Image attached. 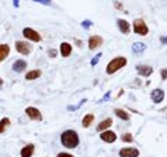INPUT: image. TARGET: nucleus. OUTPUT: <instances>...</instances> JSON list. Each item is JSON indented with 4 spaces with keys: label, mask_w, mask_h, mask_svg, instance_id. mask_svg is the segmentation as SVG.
I'll list each match as a JSON object with an SVG mask.
<instances>
[{
    "label": "nucleus",
    "mask_w": 167,
    "mask_h": 157,
    "mask_svg": "<svg viewBox=\"0 0 167 157\" xmlns=\"http://www.w3.org/2000/svg\"><path fill=\"white\" fill-rule=\"evenodd\" d=\"M61 143L64 147H67V149H74V147L78 146L79 143V138H78V134H77L75 131H73V129H67V131H64L61 134Z\"/></svg>",
    "instance_id": "1"
},
{
    "label": "nucleus",
    "mask_w": 167,
    "mask_h": 157,
    "mask_svg": "<svg viewBox=\"0 0 167 157\" xmlns=\"http://www.w3.org/2000/svg\"><path fill=\"white\" fill-rule=\"evenodd\" d=\"M125 64H127V58L125 57H116V58H113L109 64H107L106 71H107V74L112 75V74H114L116 71H118L120 68H123Z\"/></svg>",
    "instance_id": "2"
},
{
    "label": "nucleus",
    "mask_w": 167,
    "mask_h": 157,
    "mask_svg": "<svg viewBox=\"0 0 167 157\" xmlns=\"http://www.w3.org/2000/svg\"><path fill=\"white\" fill-rule=\"evenodd\" d=\"M134 32H135L136 35H141V36L148 35L149 28L145 24L144 20H135V21H134Z\"/></svg>",
    "instance_id": "3"
},
{
    "label": "nucleus",
    "mask_w": 167,
    "mask_h": 157,
    "mask_svg": "<svg viewBox=\"0 0 167 157\" xmlns=\"http://www.w3.org/2000/svg\"><path fill=\"white\" fill-rule=\"evenodd\" d=\"M22 35L26 38V39L32 40V42H41L42 36L39 35V32H36L35 29L32 28H24L22 29Z\"/></svg>",
    "instance_id": "4"
},
{
    "label": "nucleus",
    "mask_w": 167,
    "mask_h": 157,
    "mask_svg": "<svg viewBox=\"0 0 167 157\" xmlns=\"http://www.w3.org/2000/svg\"><path fill=\"white\" fill-rule=\"evenodd\" d=\"M16 50L18 53H21V54L26 56V54H29V53L32 52V46L29 45L28 42H24V40H17V42H16Z\"/></svg>",
    "instance_id": "5"
},
{
    "label": "nucleus",
    "mask_w": 167,
    "mask_h": 157,
    "mask_svg": "<svg viewBox=\"0 0 167 157\" xmlns=\"http://www.w3.org/2000/svg\"><path fill=\"white\" fill-rule=\"evenodd\" d=\"M25 114L34 121H41L42 120V114H41V111L38 110L36 107H26L25 109Z\"/></svg>",
    "instance_id": "6"
},
{
    "label": "nucleus",
    "mask_w": 167,
    "mask_h": 157,
    "mask_svg": "<svg viewBox=\"0 0 167 157\" xmlns=\"http://www.w3.org/2000/svg\"><path fill=\"white\" fill-rule=\"evenodd\" d=\"M139 150L135 147H124L120 150V157H138Z\"/></svg>",
    "instance_id": "7"
},
{
    "label": "nucleus",
    "mask_w": 167,
    "mask_h": 157,
    "mask_svg": "<svg viewBox=\"0 0 167 157\" xmlns=\"http://www.w3.org/2000/svg\"><path fill=\"white\" fill-rule=\"evenodd\" d=\"M102 43H103V39H102V36H99V35L91 36V38H89V40H88V46H89V49H91V50H93V49H96V47L102 46Z\"/></svg>",
    "instance_id": "8"
},
{
    "label": "nucleus",
    "mask_w": 167,
    "mask_h": 157,
    "mask_svg": "<svg viewBox=\"0 0 167 157\" xmlns=\"http://www.w3.org/2000/svg\"><path fill=\"white\" fill-rule=\"evenodd\" d=\"M100 139H102L103 142H106V143H113V142L117 139V135L113 131H103L102 134H100Z\"/></svg>",
    "instance_id": "9"
},
{
    "label": "nucleus",
    "mask_w": 167,
    "mask_h": 157,
    "mask_svg": "<svg viewBox=\"0 0 167 157\" xmlns=\"http://www.w3.org/2000/svg\"><path fill=\"white\" fill-rule=\"evenodd\" d=\"M150 97H152V102L153 103H160L165 99V92L162 89H153L150 93Z\"/></svg>",
    "instance_id": "10"
},
{
    "label": "nucleus",
    "mask_w": 167,
    "mask_h": 157,
    "mask_svg": "<svg viewBox=\"0 0 167 157\" xmlns=\"http://www.w3.org/2000/svg\"><path fill=\"white\" fill-rule=\"evenodd\" d=\"M34 152H35V145L29 143L21 149V157H32Z\"/></svg>",
    "instance_id": "11"
},
{
    "label": "nucleus",
    "mask_w": 167,
    "mask_h": 157,
    "mask_svg": "<svg viewBox=\"0 0 167 157\" xmlns=\"http://www.w3.org/2000/svg\"><path fill=\"white\" fill-rule=\"evenodd\" d=\"M71 52H73V46H71L70 43L63 42L60 45V53H61L63 57H68V56L71 54Z\"/></svg>",
    "instance_id": "12"
},
{
    "label": "nucleus",
    "mask_w": 167,
    "mask_h": 157,
    "mask_svg": "<svg viewBox=\"0 0 167 157\" xmlns=\"http://www.w3.org/2000/svg\"><path fill=\"white\" fill-rule=\"evenodd\" d=\"M136 71H138L139 75L149 76L152 72H153V68H152L150 66H138V67H136Z\"/></svg>",
    "instance_id": "13"
},
{
    "label": "nucleus",
    "mask_w": 167,
    "mask_h": 157,
    "mask_svg": "<svg viewBox=\"0 0 167 157\" xmlns=\"http://www.w3.org/2000/svg\"><path fill=\"white\" fill-rule=\"evenodd\" d=\"M26 68V61L25 60H17L13 63V70L16 72H22Z\"/></svg>",
    "instance_id": "14"
},
{
    "label": "nucleus",
    "mask_w": 167,
    "mask_h": 157,
    "mask_svg": "<svg viewBox=\"0 0 167 157\" xmlns=\"http://www.w3.org/2000/svg\"><path fill=\"white\" fill-rule=\"evenodd\" d=\"M117 25L123 34H130L131 26H130V24H128V21H125V20H117Z\"/></svg>",
    "instance_id": "15"
},
{
    "label": "nucleus",
    "mask_w": 167,
    "mask_h": 157,
    "mask_svg": "<svg viewBox=\"0 0 167 157\" xmlns=\"http://www.w3.org/2000/svg\"><path fill=\"white\" fill-rule=\"evenodd\" d=\"M112 124H113V120L112 118H106V120H103L102 122L98 125V131L99 132H103V131H107V128H110L112 127Z\"/></svg>",
    "instance_id": "16"
},
{
    "label": "nucleus",
    "mask_w": 167,
    "mask_h": 157,
    "mask_svg": "<svg viewBox=\"0 0 167 157\" xmlns=\"http://www.w3.org/2000/svg\"><path fill=\"white\" fill-rule=\"evenodd\" d=\"M41 75H42L41 70H32V71H28V72L25 74V79H28V81H34V79L39 78Z\"/></svg>",
    "instance_id": "17"
},
{
    "label": "nucleus",
    "mask_w": 167,
    "mask_h": 157,
    "mask_svg": "<svg viewBox=\"0 0 167 157\" xmlns=\"http://www.w3.org/2000/svg\"><path fill=\"white\" fill-rule=\"evenodd\" d=\"M10 54V46L8 45H0V63H2L3 60H4L7 56Z\"/></svg>",
    "instance_id": "18"
},
{
    "label": "nucleus",
    "mask_w": 167,
    "mask_h": 157,
    "mask_svg": "<svg viewBox=\"0 0 167 157\" xmlns=\"http://www.w3.org/2000/svg\"><path fill=\"white\" fill-rule=\"evenodd\" d=\"M93 120H95V115L93 114H86L85 117L82 118V127H84V128H88V127L93 122Z\"/></svg>",
    "instance_id": "19"
},
{
    "label": "nucleus",
    "mask_w": 167,
    "mask_h": 157,
    "mask_svg": "<svg viewBox=\"0 0 167 157\" xmlns=\"http://www.w3.org/2000/svg\"><path fill=\"white\" fill-rule=\"evenodd\" d=\"M114 113H116V115H117V117H120V118H121V120H124V121L130 120V114H128L127 111L121 110V109H116Z\"/></svg>",
    "instance_id": "20"
},
{
    "label": "nucleus",
    "mask_w": 167,
    "mask_h": 157,
    "mask_svg": "<svg viewBox=\"0 0 167 157\" xmlns=\"http://www.w3.org/2000/svg\"><path fill=\"white\" fill-rule=\"evenodd\" d=\"M10 118H3L2 121H0V134H3V132L6 131V128H7L8 125H10Z\"/></svg>",
    "instance_id": "21"
},
{
    "label": "nucleus",
    "mask_w": 167,
    "mask_h": 157,
    "mask_svg": "<svg viewBox=\"0 0 167 157\" xmlns=\"http://www.w3.org/2000/svg\"><path fill=\"white\" fill-rule=\"evenodd\" d=\"M132 50H134V53H142L145 50V45H144V43L136 42V43H134Z\"/></svg>",
    "instance_id": "22"
},
{
    "label": "nucleus",
    "mask_w": 167,
    "mask_h": 157,
    "mask_svg": "<svg viewBox=\"0 0 167 157\" xmlns=\"http://www.w3.org/2000/svg\"><path fill=\"white\" fill-rule=\"evenodd\" d=\"M121 139H123L124 142H132L134 141V138H132V135L131 134H124L123 136H121Z\"/></svg>",
    "instance_id": "23"
},
{
    "label": "nucleus",
    "mask_w": 167,
    "mask_h": 157,
    "mask_svg": "<svg viewBox=\"0 0 167 157\" xmlns=\"http://www.w3.org/2000/svg\"><path fill=\"white\" fill-rule=\"evenodd\" d=\"M102 57V53H99V54H96V57L95 58H92V61H91V64L92 66H96L98 63H99V58Z\"/></svg>",
    "instance_id": "24"
},
{
    "label": "nucleus",
    "mask_w": 167,
    "mask_h": 157,
    "mask_svg": "<svg viewBox=\"0 0 167 157\" xmlns=\"http://www.w3.org/2000/svg\"><path fill=\"white\" fill-rule=\"evenodd\" d=\"M36 3H41V4H45V6H50L52 4V0H34Z\"/></svg>",
    "instance_id": "25"
},
{
    "label": "nucleus",
    "mask_w": 167,
    "mask_h": 157,
    "mask_svg": "<svg viewBox=\"0 0 167 157\" xmlns=\"http://www.w3.org/2000/svg\"><path fill=\"white\" fill-rule=\"evenodd\" d=\"M160 75H162V79L165 81V79H167V68H163L162 71H160Z\"/></svg>",
    "instance_id": "26"
},
{
    "label": "nucleus",
    "mask_w": 167,
    "mask_h": 157,
    "mask_svg": "<svg viewBox=\"0 0 167 157\" xmlns=\"http://www.w3.org/2000/svg\"><path fill=\"white\" fill-rule=\"evenodd\" d=\"M47 54H49L52 58H55V57H56V54H57V52H56L55 49H50L49 52H47Z\"/></svg>",
    "instance_id": "27"
},
{
    "label": "nucleus",
    "mask_w": 167,
    "mask_h": 157,
    "mask_svg": "<svg viewBox=\"0 0 167 157\" xmlns=\"http://www.w3.org/2000/svg\"><path fill=\"white\" fill-rule=\"evenodd\" d=\"M91 25H92V22L89 21V20H86V21H84V22H82V26H84V28H86V29H88Z\"/></svg>",
    "instance_id": "28"
},
{
    "label": "nucleus",
    "mask_w": 167,
    "mask_h": 157,
    "mask_svg": "<svg viewBox=\"0 0 167 157\" xmlns=\"http://www.w3.org/2000/svg\"><path fill=\"white\" fill-rule=\"evenodd\" d=\"M57 157H74V156L70 155V153H59Z\"/></svg>",
    "instance_id": "29"
},
{
    "label": "nucleus",
    "mask_w": 167,
    "mask_h": 157,
    "mask_svg": "<svg viewBox=\"0 0 167 157\" xmlns=\"http://www.w3.org/2000/svg\"><path fill=\"white\" fill-rule=\"evenodd\" d=\"M114 6H116V7H117V8H123V6H121V4H120V3H116V4H114Z\"/></svg>",
    "instance_id": "30"
},
{
    "label": "nucleus",
    "mask_w": 167,
    "mask_h": 157,
    "mask_svg": "<svg viewBox=\"0 0 167 157\" xmlns=\"http://www.w3.org/2000/svg\"><path fill=\"white\" fill-rule=\"evenodd\" d=\"M14 6H16V7H18V0H14Z\"/></svg>",
    "instance_id": "31"
},
{
    "label": "nucleus",
    "mask_w": 167,
    "mask_h": 157,
    "mask_svg": "<svg viewBox=\"0 0 167 157\" xmlns=\"http://www.w3.org/2000/svg\"><path fill=\"white\" fill-rule=\"evenodd\" d=\"M160 40H162L163 43H167V38H163V39H160Z\"/></svg>",
    "instance_id": "32"
},
{
    "label": "nucleus",
    "mask_w": 167,
    "mask_h": 157,
    "mask_svg": "<svg viewBox=\"0 0 167 157\" xmlns=\"http://www.w3.org/2000/svg\"><path fill=\"white\" fill-rule=\"evenodd\" d=\"M3 84V81H2V78H0V85H2Z\"/></svg>",
    "instance_id": "33"
}]
</instances>
